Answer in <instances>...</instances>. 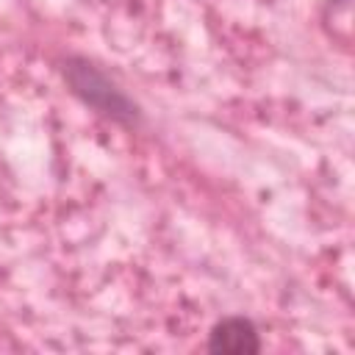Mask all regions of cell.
<instances>
[{
    "label": "cell",
    "mask_w": 355,
    "mask_h": 355,
    "mask_svg": "<svg viewBox=\"0 0 355 355\" xmlns=\"http://www.w3.org/2000/svg\"><path fill=\"white\" fill-rule=\"evenodd\" d=\"M61 78L75 100L86 108L100 114L103 119L122 125V128H141L144 111L141 105L92 58L86 55H67L61 61Z\"/></svg>",
    "instance_id": "6da1fadb"
},
{
    "label": "cell",
    "mask_w": 355,
    "mask_h": 355,
    "mask_svg": "<svg viewBox=\"0 0 355 355\" xmlns=\"http://www.w3.org/2000/svg\"><path fill=\"white\" fill-rule=\"evenodd\" d=\"M205 347L214 355H255L261 352V333L250 316H225L211 327Z\"/></svg>",
    "instance_id": "7a4b0ae2"
}]
</instances>
